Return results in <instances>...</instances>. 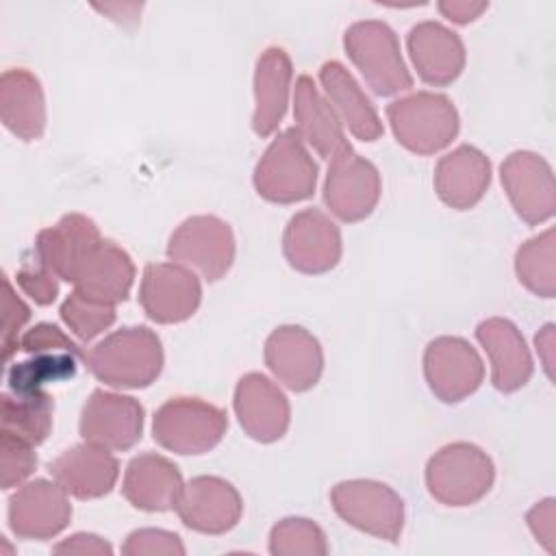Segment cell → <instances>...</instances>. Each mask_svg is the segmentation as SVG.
<instances>
[{"label":"cell","mask_w":556,"mask_h":556,"mask_svg":"<svg viewBox=\"0 0 556 556\" xmlns=\"http://www.w3.org/2000/svg\"><path fill=\"white\" fill-rule=\"evenodd\" d=\"M91 374L115 389H143L163 369V348L148 326H128L106 334L87 354Z\"/></svg>","instance_id":"obj_1"},{"label":"cell","mask_w":556,"mask_h":556,"mask_svg":"<svg viewBox=\"0 0 556 556\" xmlns=\"http://www.w3.org/2000/svg\"><path fill=\"white\" fill-rule=\"evenodd\" d=\"M387 117L395 139L415 154H434L458 135V111L454 102L434 91H415L393 100Z\"/></svg>","instance_id":"obj_2"},{"label":"cell","mask_w":556,"mask_h":556,"mask_svg":"<svg viewBox=\"0 0 556 556\" xmlns=\"http://www.w3.org/2000/svg\"><path fill=\"white\" fill-rule=\"evenodd\" d=\"M317 187V163L295 128L274 137L254 167V189L276 204H293L313 195Z\"/></svg>","instance_id":"obj_3"},{"label":"cell","mask_w":556,"mask_h":556,"mask_svg":"<svg viewBox=\"0 0 556 556\" xmlns=\"http://www.w3.org/2000/svg\"><path fill=\"white\" fill-rule=\"evenodd\" d=\"M495 480L493 460L478 445L456 441L434 452L426 465V486L445 506H469L482 500Z\"/></svg>","instance_id":"obj_4"},{"label":"cell","mask_w":556,"mask_h":556,"mask_svg":"<svg viewBox=\"0 0 556 556\" xmlns=\"http://www.w3.org/2000/svg\"><path fill=\"white\" fill-rule=\"evenodd\" d=\"M343 48L374 93L395 96L413 87L400 41L389 24L380 20L354 22L343 35Z\"/></svg>","instance_id":"obj_5"},{"label":"cell","mask_w":556,"mask_h":556,"mask_svg":"<svg viewBox=\"0 0 556 556\" xmlns=\"http://www.w3.org/2000/svg\"><path fill=\"white\" fill-rule=\"evenodd\" d=\"M226 413L200 397H169L154 413V441L182 456L211 452L226 434Z\"/></svg>","instance_id":"obj_6"},{"label":"cell","mask_w":556,"mask_h":556,"mask_svg":"<svg viewBox=\"0 0 556 556\" xmlns=\"http://www.w3.org/2000/svg\"><path fill=\"white\" fill-rule=\"evenodd\" d=\"M334 513L350 526L384 541H397L404 528V502L378 480H345L332 486Z\"/></svg>","instance_id":"obj_7"},{"label":"cell","mask_w":556,"mask_h":556,"mask_svg":"<svg viewBox=\"0 0 556 556\" xmlns=\"http://www.w3.org/2000/svg\"><path fill=\"white\" fill-rule=\"evenodd\" d=\"M167 256L198 271L208 282L219 280L235 261V235L215 215L187 217L169 237Z\"/></svg>","instance_id":"obj_8"},{"label":"cell","mask_w":556,"mask_h":556,"mask_svg":"<svg viewBox=\"0 0 556 556\" xmlns=\"http://www.w3.org/2000/svg\"><path fill=\"white\" fill-rule=\"evenodd\" d=\"M380 200V174L352 148L334 154L324 182V202L341 222L365 219Z\"/></svg>","instance_id":"obj_9"},{"label":"cell","mask_w":556,"mask_h":556,"mask_svg":"<svg viewBox=\"0 0 556 556\" xmlns=\"http://www.w3.org/2000/svg\"><path fill=\"white\" fill-rule=\"evenodd\" d=\"M424 376L441 402L456 404L482 384L484 365L469 341L460 337H437L424 352Z\"/></svg>","instance_id":"obj_10"},{"label":"cell","mask_w":556,"mask_h":556,"mask_svg":"<svg viewBox=\"0 0 556 556\" xmlns=\"http://www.w3.org/2000/svg\"><path fill=\"white\" fill-rule=\"evenodd\" d=\"M143 432V406L139 400L104 389H96L80 413L83 441L111 450H130Z\"/></svg>","instance_id":"obj_11"},{"label":"cell","mask_w":556,"mask_h":556,"mask_svg":"<svg viewBox=\"0 0 556 556\" xmlns=\"http://www.w3.org/2000/svg\"><path fill=\"white\" fill-rule=\"evenodd\" d=\"M202 300L198 276L180 263H150L139 285L143 313L156 324H180L189 319Z\"/></svg>","instance_id":"obj_12"},{"label":"cell","mask_w":556,"mask_h":556,"mask_svg":"<svg viewBox=\"0 0 556 556\" xmlns=\"http://www.w3.org/2000/svg\"><path fill=\"white\" fill-rule=\"evenodd\" d=\"M504 191L526 224H541L554 215L556 187L549 163L528 150L513 152L500 167Z\"/></svg>","instance_id":"obj_13"},{"label":"cell","mask_w":556,"mask_h":556,"mask_svg":"<svg viewBox=\"0 0 556 556\" xmlns=\"http://www.w3.org/2000/svg\"><path fill=\"white\" fill-rule=\"evenodd\" d=\"M174 510L180 521L195 532L224 534L239 523L243 502L228 480L217 476H195L182 484Z\"/></svg>","instance_id":"obj_14"},{"label":"cell","mask_w":556,"mask_h":556,"mask_svg":"<svg viewBox=\"0 0 556 556\" xmlns=\"http://www.w3.org/2000/svg\"><path fill=\"white\" fill-rule=\"evenodd\" d=\"M339 226L319 208L295 213L282 235L287 263L302 274L330 271L341 258Z\"/></svg>","instance_id":"obj_15"},{"label":"cell","mask_w":556,"mask_h":556,"mask_svg":"<svg viewBox=\"0 0 556 556\" xmlns=\"http://www.w3.org/2000/svg\"><path fill=\"white\" fill-rule=\"evenodd\" d=\"M70 519L67 493L43 478L22 484L9 500V526L20 539H52L67 528Z\"/></svg>","instance_id":"obj_16"},{"label":"cell","mask_w":556,"mask_h":556,"mask_svg":"<svg viewBox=\"0 0 556 556\" xmlns=\"http://www.w3.org/2000/svg\"><path fill=\"white\" fill-rule=\"evenodd\" d=\"M243 432L261 443H274L285 437L291 421L287 395L267 376L250 371L239 378L232 400Z\"/></svg>","instance_id":"obj_17"},{"label":"cell","mask_w":556,"mask_h":556,"mask_svg":"<svg viewBox=\"0 0 556 556\" xmlns=\"http://www.w3.org/2000/svg\"><path fill=\"white\" fill-rule=\"evenodd\" d=\"M265 365L291 391H308L324 369L319 341L302 326H280L265 341Z\"/></svg>","instance_id":"obj_18"},{"label":"cell","mask_w":556,"mask_h":556,"mask_svg":"<svg viewBox=\"0 0 556 556\" xmlns=\"http://www.w3.org/2000/svg\"><path fill=\"white\" fill-rule=\"evenodd\" d=\"M100 239L102 235L93 219L83 213H67L37 235L33 258L59 280L74 282L83 258Z\"/></svg>","instance_id":"obj_19"},{"label":"cell","mask_w":556,"mask_h":556,"mask_svg":"<svg viewBox=\"0 0 556 556\" xmlns=\"http://www.w3.org/2000/svg\"><path fill=\"white\" fill-rule=\"evenodd\" d=\"M54 482L76 500H96L106 495L119 476V463L111 450L80 443L61 452L50 463Z\"/></svg>","instance_id":"obj_20"},{"label":"cell","mask_w":556,"mask_h":556,"mask_svg":"<svg viewBox=\"0 0 556 556\" xmlns=\"http://www.w3.org/2000/svg\"><path fill=\"white\" fill-rule=\"evenodd\" d=\"M408 54L428 85L443 87L454 83L465 67V46L460 37L447 26L426 20L408 30Z\"/></svg>","instance_id":"obj_21"},{"label":"cell","mask_w":556,"mask_h":556,"mask_svg":"<svg viewBox=\"0 0 556 556\" xmlns=\"http://www.w3.org/2000/svg\"><path fill=\"white\" fill-rule=\"evenodd\" d=\"M476 339L491 361V382L502 393L521 389L532 376V356L519 328L502 317L478 324Z\"/></svg>","instance_id":"obj_22"},{"label":"cell","mask_w":556,"mask_h":556,"mask_svg":"<svg viewBox=\"0 0 556 556\" xmlns=\"http://www.w3.org/2000/svg\"><path fill=\"white\" fill-rule=\"evenodd\" d=\"M491 182V161L473 146H458L439 159L434 191L443 204L467 211L476 206Z\"/></svg>","instance_id":"obj_23"},{"label":"cell","mask_w":556,"mask_h":556,"mask_svg":"<svg viewBox=\"0 0 556 556\" xmlns=\"http://www.w3.org/2000/svg\"><path fill=\"white\" fill-rule=\"evenodd\" d=\"M182 484L180 469L169 458L146 452L128 463L122 480V493L139 510L163 513L176 506Z\"/></svg>","instance_id":"obj_24"},{"label":"cell","mask_w":556,"mask_h":556,"mask_svg":"<svg viewBox=\"0 0 556 556\" xmlns=\"http://www.w3.org/2000/svg\"><path fill=\"white\" fill-rule=\"evenodd\" d=\"M135 282V265L126 250L111 239H100L83 258L74 287L98 302H124Z\"/></svg>","instance_id":"obj_25"},{"label":"cell","mask_w":556,"mask_h":556,"mask_svg":"<svg viewBox=\"0 0 556 556\" xmlns=\"http://www.w3.org/2000/svg\"><path fill=\"white\" fill-rule=\"evenodd\" d=\"M319 83L328 104L343 128L361 141H376L382 135V122L376 106L365 96L354 76L339 61H326L319 67Z\"/></svg>","instance_id":"obj_26"},{"label":"cell","mask_w":556,"mask_h":556,"mask_svg":"<svg viewBox=\"0 0 556 556\" xmlns=\"http://www.w3.org/2000/svg\"><path fill=\"white\" fill-rule=\"evenodd\" d=\"M293 117L298 135L319 156L332 159L334 154L350 148L337 113L328 104L326 96H321L313 78L306 74L295 80Z\"/></svg>","instance_id":"obj_27"},{"label":"cell","mask_w":556,"mask_h":556,"mask_svg":"<svg viewBox=\"0 0 556 556\" xmlns=\"http://www.w3.org/2000/svg\"><path fill=\"white\" fill-rule=\"evenodd\" d=\"M293 67L289 54L278 48L269 46L256 59L254 70V115L252 128L258 137H269L278 130L291 91Z\"/></svg>","instance_id":"obj_28"},{"label":"cell","mask_w":556,"mask_h":556,"mask_svg":"<svg viewBox=\"0 0 556 556\" xmlns=\"http://www.w3.org/2000/svg\"><path fill=\"white\" fill-rule=\"evenodd\" d=\"M0 119L22 141H37L46 130V98L28 70H7L0 78Z\"/></svg>","instance_id":"obj_29"},{"label":"cell","mask_w":556,"mask_h":556,"mask_svg":"<svg viewBox=\"0 0 556 556\" xmlns=\"http://www.w3.org/2000/svg\"><path fill=\"white\" fill-rule=\"evenodd\" d=\"M54 402L46 391L2 393V430L39 445L52 430Z\"/></svg>","instance_id":"obj_30"},{"label":"cell","mask_w":556,"mask_h":556,"mask_svg":"<svg viewBox=\"0 0 556 556\" xmlns=\"http://www.w3.org/2000/svg\"><path fill=\"white\" fill-rule=\"evenodd\" d=\"M515 271L519 282L541 298L556 293V237L554 228L528 239L515 254Z\"/></svg>","instance_id":"obj_31"},{"label":"cell","mask_w":556,"mask_h":556,"mask_svg":"<svg viewBox=\"0 0 556 556\" xmlns=\"http://www.w3.org/2000/svg\"><path fill=\"white\" fill-rule=\"evenodd\" d=\"M78 369V356L70 352H41L30 354L28 361L9 367L7 382L11 393L43 391V384L63 382L74 378Z\"/></svg>","instance_id":"obj_32"},{"label":"cell","mask_w":556,"mask_h":556,"mask_svg":"<svg viewBox=\"0 0 556 556\" xmlns=\"http://www.w3.org/2000/svg\"><path fill=\"white\" fill-rule=\"evenodd\" d=\"M269 552L274 556H324L328 543L324 530L304 517L280 519L269 532Z\"/></svg>","instance_id":"obj_33"},{"label":"cell","mask_w":556,"mask_h":556,"mask_svg":"<svg viewBox=\"0 0 556 556\" xmlns=\"http://www.w3.org/2000/svg\"><path fill=\"white\" fill-rule=\"evenodd\" d=\"M59 313H61L63 324L80 341H91L93 337L104 332L115 321V306L113 304L87 298L76 289L63 300Z\"/></svg>","instance_id":"obj_34"},{"label":"cell","mask_w":556,"mask_h":556,"mask_svg":"<svg viewBox=\"0 0 556 556\" xmlns=\"http://www.w3.org/2000/svg\"><path fill=\"white\" fill-rule=\"evenodd\" d=\"M35 445L13 432H0V484L4 491L20 486L37 467Z\"/></svg>","instance_id":"obj_35"},{"label":"cell","mask_w":556,"mask_h":556,"mask_svg":"<svg viewBox=\"0 0 556 556\" xmlns=\"http://www.w3.org/2000/svg\"><path fill=\"white\" fill-rule=\"evenodd\" d=\"M126 556H182L185 545L176 532L161 528H141L126 536L122 545Z\"/></svg>","instance_id":"obj_36"},{"label":"cell","mask_w":556,"mask_h":556,"mask_svg":"<svg viewBox=\"0 0 556 556\" xmlns=\"http://www.w3.org/2000/svg\"><path fill=\"white\" fill-rule=\"evenodd\" d=\"M2 287H4V295H2V356H4V361H9L20 348V339H22L20 330L30 319V308L15 293L9 276H2Z\"/></svg>","instance_id":"obj_37"},{"label":"cell","mask_w":556,"mask_h":556,"mask_svg":"<svg viewBox=\"0 0 556 556\" xmlns=\"http://www.w3.org/2000/svg\"><path fill=\"white\" fill-rule=\"evenodd\" d=\"M20 350L28 354H41V352H70L78 358H85L87 352H83L59 326L41 321L26 330L20 339Z\"/></svg>","instance_id":"obj_38"},{"label":"cell","mask_w":556,"mask_h":556,"mask_svg":"<svg viewBox=\"0 0 556 556\" xmlns=\"http://www.w3.org/2000/svg\"><path fill=\"white\" fill-rule=\"evenodd\" d=\"M15 280L20 285V289L30 298L35 300L37 304L46 306V304H52L59 295V278L48 271L43 265H39L35 258L33 261H26L17 274H15Z\"/></svg>","instance_id":"obj_39"},{"label":"cell","mask_w":556,"mask_h":556,"mask_svg":"<svg viewBox=\"0 0 556 556\" xmlns=\"http://www.w3.org/2000/svg\"><path fill=\"white\" fill-rule=\"evenodd\" d=\"M528 526L532 530V534L536 536V541L549 552L554 554L556 549V502L552 497L534 504L528 513Z\"/></svg>","instance_id":"obj_40"},{"label":"cell","mask_w":556,"mask_h":556,"mask_svg":"<svg viewBox=\"0 0 556 556\" xmlns=\"http://www.w3.org/2000/svg\"><path fill=\"white\" fill-rule=\"evenodd\" d=\"M54 554H93V556H109L113 554V547L98 534L91 532H76L70 539L56 543L52 547Z\"/></svg>","instance_id":"obj_41"},{"label":"cell","mask_w":556,"mask_h":556,"mask_svg":"<svg viewBox=\"0 0 556 556\" xmlns=\"http://www.w3.org/2000/svg\"><path fill=\"white\" fill-rule=\"evenodd\" d=\"M439 11L454 24H469L476 17H480L486 9L489 2H476V0H443L437 4Z\"/></svg>","instance_id":"obj_42"},{"label":"cell","mask_w":556,"mask_h":556,"mask_svg":"<svg viewBox=\"0 0 556 556\" xmlns=\"http://www.w3.org/2000/svg\"><path fill=\"white\" fill-rule=\"evenodd\" d=\"M534 345L547 378L554 380V324H547L539 330V334L534 337Z\"/></svg>","instance_id":"obj_43"}]
</instances>
